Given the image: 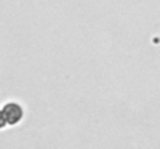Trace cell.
I'll use <instances>...</instances> for the list:
<instances>
[{"label":"cell","instance_id":"6da1fadb","mask_svg":"<svg viewBox=\"0 0 160 149\" xmlns=\"http://www.w3.org/2000/svg\"><path fill=\"white\" fill-rule=\"evenodd\" d=\"M2 112H3V117H5V120H6V124H17L20 120H22V117H23V110H22V107L17 104V102H8V104H5V107L2 109Z\"/></svg>","mask_w":160,"mask_h":149},{"label":"cell","instance_id":"7a4b0ae2","mask_svg":"<svg viewBox=\"0 0 160 149\" xmlns=\"http://www.w3.org/2000/svg\"><path fill=\"white\" fill-rule=\"evenodd\" d=\"M6 126V120H5V117H3V112L0 110V129H3Z\"/></svg>","mask_w":160,"mask_h":149}]
</instances>
